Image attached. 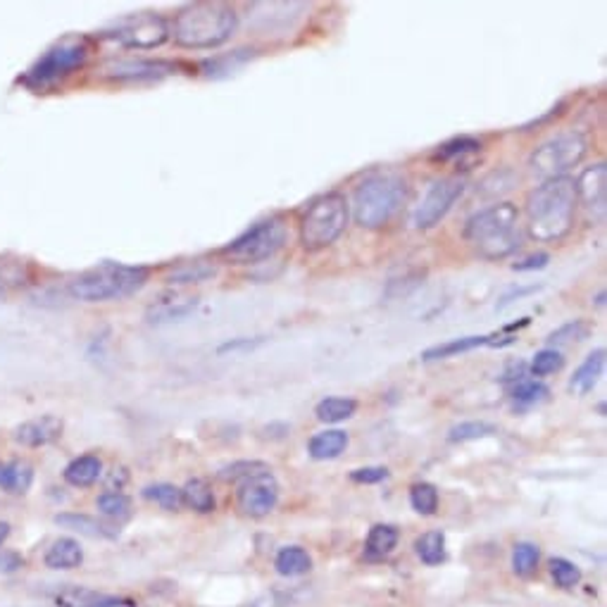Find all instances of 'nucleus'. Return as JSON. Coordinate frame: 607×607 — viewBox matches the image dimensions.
Wrapping results in <instances>:
<instances>
[{
	"label": "nucleus",
	"instance_id": "nucleus-1",
	"mask_svg": "<svg viewBox=\"0 0 607 607\" xmlns=\"http://www.w3.org/2000/svg\"><path fill=\"white\" fill-rule=\"evenodd\" d=\"M577 215L574 179L543 182L526 196V234L538 244H558L572 231Z\"/></svg>",
	"mask_w": 607,
	"mask_h": 607
},
{
	"label": "nucleus",
	"instance_id": "nucleus-2",
	"mask_svg": "<svg viewBox=\"0 0 607 607\" xmlns=\"http://www.w3.org/2000/svg\"><path fill=\"white\" fill-rule=\"evenodd\" d=\"M238 14L224 3H193L182 7L169 24V36L182 48H217L234 36Z\"/></svg>",
	"mask_w": 607,
	"mask_h": 607
},
{
	"label": "nucleus",
	"instance_id": "nucleus-3",
	"mask_svg": "<svg viewBox=\"0 0 607 607\" xmlns=\"http://www.w3.org/2000/svg\"><path fill=\"white\" fill-rule=\"evenodd\" d=\"M465 238L483 260H503L522 245L519 209L515 202H496L479 209L465 224Z\"/></svg>",
	"mask_w": 607,
	"mask_h": 607
},
{
	"label": "nucleus",
	"instance_id": "nucleus-4",
	"mask_svg": "<svg viewBox=\"0 0 607 607\" xmlns=\"http://www.w3.org/2000/svg\"><path fill=\"white\" fill-rule=\"evenodd\" d=\"M407 179L396 169H377L355 186L353 215L363 229H381L407 201Z\"/></svg>",
	"mask_w": 607,
	"mask_h": 607
},
{
	"label": "nucleus",
	"instance_id": "nucleus-5",
	"mask_svg": "<svg viewBox=\"0 0 607 607\" xmlns=\"http://www.w3.org/2000/svg\"><path fill=\"white\" fill-rule=\"evenodd\" d=\"M150 279L148 267L119 265V262H103V265L86 269L67 284V294L81 303H110L129 298L146 286Z\"/></svg>",
	"mask_w": 607,
	"mask_h": 607
},
{
	"label": "nucleus",
	"instance_id": "nucleus-6",
	"mask_svg": "<svg viewBox=\"0 0 607 607\" xmlns=\"http://www.w3.org/2000/svg\"><path fill=\"white\" fill-rule=\"evenodd\" d=\"M350 205L343 193L331 191L324 196L314 198L305 208L298 224V238L305 251H324L343 236L348 227Z\"/></svg>",
	"mask_w": 607,
	"mask_h": 607
},
{
	"label": "nucleus",
	"instance_id": "nucleus-7",
	"mask_svg": "<svg viewBox=\"0 0 607 607\" xmlns=\"http://www.w3.org/2000/svg\"><path fill=\"white\" fill-rule=\"evenodd\" d=\"M288 241V222L281 215L260 219L217 251L227 265H258L274 258Z\"/></svg>",
	"mask_w": 607,
	"mask_h": 607
},
{
	"label": "nucleus",
	"instance_id": "nucleus-8",
	"mask_svg": "<svg viewBox=\"0 0 607 607\" xmlns=\"http://www.w3.org/2000/svg\"><path fill=\"white\" fill-rule=\"evenodd\" d=\"M91 56V46L84 36H67L63 41H57L56 46H50L38 60H36L29 72L24 74V84L31 89H48L56 86L57 81H63L64 77H70L72 72L81 70Z\"/></svg>",
	"mask_w": 607,
	"mask_h": 607
},
{
	"label": "nucleus",
	"instance_id": "nucleus-9",
	"mask_svg": "<svg viewBox=\"0 0 607 607\" xmlns=\"http://www.w3.org/2000/svg\"><path fill=\"white\" fill-rule=\"evenodd\" d=\"M588 153V141L581 132H562L558 136H552L545 143L531 153L529 167L534 169V175L551 182V179H560L565 176L572 167H577Z\"/></svg>",
	"mask_w": 607,
	"mask_h": 607
},
{
	"label": "nucleus",
	"instance_id": "nucleus-10",
	"mask_svg": "<svg viewBox=\"0 0 607 607\" xmlns=\"http://www.w3.org/2000/svg\"><path fill=\"white\" fill-rule=\"evenodd\" d=\"M103 38L117 41L124 48L136 50H150L160 48L162 43L169 38V24L165 17L153 13H141L122 17L112 24L110 29H105Z\"/></svg>",
	"mask_w": 607,
	"mask_h": 607
},
{
	"label": "nucleus",
	"instance_id": "nucleus-11",
	"mask_svg": "<svg viewBox=\"0 0 607 607\" xmlns=\"http://www.w3.org/2000/svg\"><path fill=\"white\" fill-rule=\"evenodd\" d=\"M465 189H467L465 176H443L439 182H433L426 191V196L417 205V209H415L412 224L422 231L436 227L453 209L455 202L460 201Z\"/></svg>",
	"mask_w": 607,
	"mask_h": 607
},
{
	"label": "nucleus",
	"instance_id": "nucleus-12",
	"mask_svg": "<svg viewBox=\"0 0 607 607\" xmlns=\"http://www.w3.org/2000/svg\"><path fill=\"white\" fill-rule=\"evenodd\" d=\"M279 503V482L269 469L255 472V474L245 476L244 482H238L236 491V505L241 515L260 519L267 517Z\"/></svg>",
	"mask_w": 607,
	"mask_h": 607
},
{
	"label": "nucleus",
	"instance_id": "nucleus-13",
	"mask_svg": "<svg viewBox=\"0 0 607 607\" xmlns=\"http://www.w3.org/2000/svg\"><path fill=\"white\" fill-rule=\"evenodd\" d=\"M607 167L605 162H598L594 167H586L574 182L577 205L586 209V217L594 224L605 222L607 205Z\"/></svg>",
	"mask_w": 607,
	"mask_h": 607
},
{
	"label": "nucleus",
	"instance_id": "nucleus-14",
	"mask_svg": "<svg viewBox=\"0 0 607 607\" xmlns=\"http://www.w3.org/2000/svg\"><path fill=\"white\" fill-rule=\"evenodd\" d=\"M175 72V64L162 60H112L100 67V77L115 81H150Z\"/></svg>",
	"mask_w": 607,
	"mask_h": 607
},
{
	"label": "nucleus",
	"instance_id": "nucleus-15",
	"mask_svg": "<svg viewBox=\"0 0 607 607\" xmlns=\"http://www.w3.org/2000/svg\"><path fill=\"white\" fill-rule=\"evenodd\" d=\"M64 422L56 415H41V417L27 419L14 429V440L27 448H43L63 436Z\"/></svg>",
	"mask_w": 607,
	"mask_h": 607
},
{
	"label": "nucleus",
	"instance_id": "nucleus-16",
	"mask_svg": "<svg viewBox=\"0 0 607 607\" xmlns=\"http://www.w3.org/2000/svg\"><path fill=\"white\" fill-rule=\"evenodd\" d=\"M57 607H133L122 595H110L84 586H60L53 594Z\"/></svg>",
	"mask_w": 607,
	"mask_h": 607
},
{
	"label": "nucleus",
	"instance_id": "nucleus-17",
	"mask_svg": "<svg viewBox=\"0 0 607 607\" xmlns=\"http://www.w3.org/2000/svg\"><path fill=\"white\" fill-rule=\"evenodd\" d=\"M217 274V265L205 258L184 260L167 272L165 281L169 286H189V284H201V281L212 279Z\"/></svg>",
	"mask_w": 607,
	"mask_h": 607
},
{
	"label": "nucleus",
	"instance_id": "nucleus-18",
	"mask_svg": "<svg viewBox=\"0 0 607 607\" xmlns=\"http://www.w3.org/2000/svg\"><path fill=\"white\" fill-rule=\"evenodd\" d=\"M498 336H462V338H453V341L439 343L433 348H426L422 353L424 363H436V360H448V357L462 355L469 350L482 348V346H496Z\"/></svg>",
	"mask_w": 607,
	"mask_h": 607
},
{
	"label": "nucleus",
	"instance_id": "nucleus-19",
	"mask_svg": "<svg viewBox=\"0 0 607 607\" xmlns=\"http://www.w3.org/2000/svg\"><path fill=\"white\" fill-rule=\"evenodd\" d=\"M603 370H605V348H598L579 364V370L574 372L572 381H569V391L577 393V396L591 393L595 384H598V379L603 377Z\"/></svg>",
	"mask_w": 607,
	"mask_h": 607
},
{
	"label": "nucleus",
	"instance_id": "nucleus-20",
	"mask_svg": "<svg viewBox=\"0 0 607 607\" xmlns=\"http://www.w3.org/2000/svg\"><path fill=\"white\" fill-rule=\"evenodd\" d=\"M56 524L64 526V529L77 531L81 536L89 538H117L119 529H115L112 524H105L91 515H77V512H63L56 517Z\"/></svg>",
	"mask_w": 607,
	"mask_h": 607
},
{
	"label": "nucleus",
	"instance_id": "nucleus-21",
	"mask_svg": "<svg viewBox=\"0 0 607 607\" xmlns=\"http://www.w3.org/2000/svg\"><path fill=\"white\" fill-rule=\"evenodd\" d=\"M43 562H46L48 569H57V572L77 569L84 562V551H81V545L74 538H57L56 543L48 548V552H46Z\"/></svg>",
	"mask_w": 607,
	"mask_h": 607
},
{
	"label": "nucleus",
	"instance_id": "nucleus-22",
	"mask_svg": "<svg viewBox=\"0 0 607 607\" xmlns=\"http://www.w3.org/2000/svg\"><path fill=\"white\" fill-rule=\"evenodd\" d=\"M63 476L64 482L74 486V489H86V486H93L103 476V462H100L98 455H81V457H74L64 467Z\"/></svg>",
	"mask_w": 607,
	"mask_h": 607
},
{
	"label": "nucleus",
	"instance_id": "nucleus-23",
	"mask_svg": "<svg viewBox=\"0 0 607 607\" xmlns=\"http://www.w3.org/2000/svg\"><path fill=\"white\" fill-rule=\"evenodd\" d=\"M346 448H348V433L341 429H327L310 439L307 453L312 460H336L338 455L346 453Z\"/></svg>",
	"mask_w": 607,
	"mask_h": 607
},
{
	"label": "nucleus",
	"instance_id": "nucleus-24",
	"mask_svg": "<svg viewBox=\"0 0 607 607\" xmlns=\"http://www.w3.org/2000/svg\"><path fill=\"white\" fill-rule=\"evenodd\" d=\"M400 541V531L393 524H374L364 541V555L370 560H381L396 551Z\"/></svg>",
	"mask_w": 607,
	"mask_h": 607
},
{
	"label": "nucleus",
	"instance_id": "nucleus-25",
	"mask_svg": "<svg viewBox=\"0 0 607 607\" xmlns=\"http://www.w3.org/2000/svg\"><path fill=\"white\" fill-rule=\"evenodd\" d=\"M34 483V467L24 460H13L0 469V489L13 496L27 493Z\"/></svg>",
	"mask_w": 607,
	"mask_h": 607
},
{
	"label": "nucleus",
	"instance_id": "nucleus-26",
	"mask_svg": "<svg viewBox=\"0 0 607 607\" xmlns=\"http://www.w3.org/2000/svg\"><path fill=\"white\" fill-rule=\"evenodd\" d=\"M255 57H258V50L238 48L231 50V53H224V56L209 57V60H205V63L201 64V70L205 77H224V74L236 72L238 67H244L245 63H251Z\"/></svg>",
	"mask_w": 607,
	"mask_h": 607
},
{
	"label": "nucleus",
	"instance_id": "nucleus-27",
	"mask_svg": "<svg viewBox=\"0 0 607 607\" xmlns=\"http://www.w3.org/2000/svg\"><path fill=\"white\" fill-rule=\"evenodd\" d=\"M509 398H512V405L517 410H529V407H536V405L551 398V389L536 379H519L509 389Z\"/></svg>",
	"mask_w": 607,
	"mask_h": 607
},
{
	"label": "nucleus",
	"instance_id": "nucleus-28",
	"mask_svg": "<svg viewBox=\"0 0 607 607\" xmlns=\"http://www.w3.org/2000/svg\"><path fill=\"white\" fill-rule=\"evenodd\" d=\"M274 567L281 577H303L312 569V558L307 555L305 548L301 545H286L277 552Z\"/></svg>",
	"mask_w": 607,
	"mask_h": 607
},
{
	"label": "nucleus",
	"instance_id": "nucleus-29",
	"mask_svg": "<svg viewBox=\"0 0 607 607\" xmlns=\"http://www.w3.org/2000/svg\"><path fill=\"white\" fill-rule=\"evenodd\" d=\"M357 400L343 398V396H329V398L320 400L314 407V417L320 419L321 424H338L346 422L355 415Z\"/></svg>",
	"mask_w": 607,
	"mask_h": 607
},
{
	"label": "nucleus",
	"instance_id": "nucleus-30",
	"mask_svg": "<svg viewBox=\"0 0 607 607\" xmlns=\"http://www.w3.org/2000/svg\"><path fill=\"white\" fill-rule=\"evenodd\" d=\"M198 301L196 298H162V301L155 303L150 310H148V321L153 324H162V321L182 320L186 314H191L196 310Z\"/></svg>",
	"mask_w": 607,
	"mask_h": 607
},
{
	"label": "nucleus",
	"instance_id": "nucleus-31",
	"mask_svg": "<svg viewBox=\"0 0 607 607\" xmlns=\"http://www.w3.org/2000/svg\"><path fill=\"white\" fill-rule=\"evenodd\" d=\"M594 331V324L586 320H572L558 327L552 334H548L545 343H548V348H562V346H574V343L586 341L588 336Z\"/></svg>",
	"mask_w": 607,
	"mask_h": 607
},
{
	"label": "nucleus",
	"instance_id": "nucleus-32",
	"mask_svg": "<svg viewBox=\"0 0 607 607\" xmlns=\"http://www.w3.org/2000/svg\"><path fill=\"white\" fill-rule=\"evenodd\" d=\"M415 552L424 565H440L446 560V534L443 531H426L415 541Z\"/></svg>",
	"mask_w": 607,
	"mask_h": 607
},
{
	"label": "nucleus",
	"instance_id": "nucleus-33",
	"mask_svg": "<svg viewBox=\"0 0 607 607\" xmlns=\"http://www.w3.org/2000/svg\"><path fill=\"white\" fill-rule=\"evenodd\" d=\"M184 505H189L193 512H201V515H208L215 509V493H212V486H209L205 479H191L186 482V486L182 489Z\"/></svg>",
	"mask_w": 607,
	"mask_h": 607
},
{
	"label": "nucleus",
	"instance_id": "nucleus-34",
	"mask_svg": "<svg viewBox=\"0 0 607 607\" xmlns=\"http://www.w3.org/2000/svg\"><path fill=\"white\" fill-rule=\"evenodd\" d=\"M143 498L150 500V503L160 505L167 512H179L184 508L182 489H176L175 483H153V486H146L143 489Z\"/></svg>",
	"mask_w": 607,
	"mask_h": 607
},
{
	"label": "nucleus",
	"instance_id": "nucleus-35",
	"mask_svg": "<svg viewBox=\"0 0 607 607\" xmlns=\"http://www.w3.org/2000/svg\"><path fill=\"white\" fill-rule=\"evenodd\" d=\"M479 150H482V141L472 139V136H460V139L448 141V143L436 148L432 155V160L450 162V160H457V158H465V155L479 153Z\"/></svg>",
	"mask_w": 607,
	"mask_h": 607
},
{
	"label": "nucleus",
	"instance_id": "nucleus-36",
	"mask_svg": "<svg viewBox=\"0 0 607 607\" xmlns=\"http://www.w3.org/2000/svg\"><path fill=\"white\" fill-rule=\"evenodd\" d=\"M538 562H541V551H538V545L526 543V541L515 545V551H512V569H515L517 577H522V579L534 577L538 569Z\"/></svg>",
	"mask_w": 607,
	"mask_h": 607
},
{
	"label": "nucleus",
	"instance_id": "nucleus-37",
	"mask_svg": "<svg viewBox=\"0 0 607 607\" xmlns=\"http://www.w3.org/2000/svg\"><path fill=\"white\" fill-rule=\"evenodd\" d=\"M27 281V265L20 260H0V298H5Z\"/></svg>",
	"mask_w": 607,
	"mask_h": 607
},
{
	"label": "nucleus",
	"instance_id": "nucleus-38",
	"mask_svg": "<svg viewBox=\"0 0 607 607\" xmlns=\"http://www.w3.org/2000/svg\"><path fill=\"white\" fill-rule=\"evenodd\" d=\"M96 508L107 519H126L132 515V498L124 496L122 491H107V493L98 496Z\"/></svg>",
	"mask_w": 607,
	"mask_h": 607
},
{
	"label": "nucleus",
	"instance_id": "nucleus-39",
	"mask_svg": "<svg viewBox=\"0 0 607 607\" xmlns=\"http://www.w3.org/2000/svg\"><path fill=\"white\" fill-rule=\"evenodd\" d=\"M410 505L415 512L424 517L436 515V509H439V489L433 486V483H415L410 489Z\"/></svg>",
	"mask_w": 607,
	"mask_h": 607
},
{
	"label": "nucleus",
	"instance_id": "nucleus-40",
	"mask_svg": "<svg viewBox=\"0 0 607 607\" xmlns=\"http://www.w3.org/2000/svg\"><path fill=\"white\" fill-rule=\"evenodd\" d=\"M565 367V355L555 348H543L538 350L534 360L529 364V372L534 377H548V374H555Z\"/></svg>",
	"mask_w": 607,
	"mask_h": 607
},
{
	"label": "nucleus",
	"instance_id": "nucleus-41",
	"mask_svg": "<svg viewBox=\"0 0 607 607\" xmlns=\"http://www.w3.org/2000/svg\"><path fill=\"white\" fill-rule=\"evenodd\" d=\"M491 433H496V426L489 424V422H460L448 432V440L450 443H467V440L483 439Z\"/></svg>",
	"mask_w": 607,
	"mask_h": 607
},
{
	"label": "nucleus",
	"instance_id": "nucleus-42",
	"mask_svg": "<svg viewBox=\"0 0 607 607\" xmlns=\"http://www.w3.org/2000/svg\"><path fill=\"white\" fill-rule=\"evenodd\" d=\"M548 567H551L552 581H555L560 588H574L581 581V569L574 565L572 560L552 558L551 562H548Z\"/></svg>",
	"mask_w": 607,
	"mask_h": 607
},
{
	"label": "nucleus",
	"instance_id": "nucleus-43",
	"mask_svg": "<svg viewBox=\"0 0 607 607\" xmlns=\"http://www.w3.org/2000/svg\"><path fill=\"white\" fill-rule=\"evenodd\" d=\"M262 469H269L265 465V462H258V460H241V462H234V465H229V467L219 469V479L222 482H244L245 476L255 474V472H262Z\"/></svg>",
	"mask_w": 607,
	"mask_h": 607
},
{
	"label": "nucleus",
	"instance_id": "nucleus-44",
	"mask_svg": "<svg viewBox=\"0 0 607 607\" xmlns=\"http://www.w3.org/2000/svg\"><path fill=\"white\" fill-rule=\"evenodd\" d=\"M389 476L386 467H360L350 472V482L355 483H379Z\"/></svg>",
	"mask_w": 607,
	"mask_h": 607
},
{
	"label": "nucleus",
	"instance_id": "nucleus-45",
	"mask_svg": "<svg viewBox=\"0 0 607 607\" xmlns=\"http://www.w3.org/2000/svg\"><path fill=\"white\" fill-rule=\"evenodd\" d=\"M548 262H551V255H548V252H534L529 258L515 262L512 269H515V272H531V269H543Z\"/></svg>",
	"mask_w": 607,
	"mask_h": 607
},
{
	"label": "nucleus",
	"instance_id": "nucleus-46",
	"mask_svg": "<svg viewBox=\"0 0 607 607\" xmlns=\"http://www.w3.org/2000/svg\"><path fill=\"white\" fill-rule=\"evenodd\" d=\"M24 567V558L17 551H0V574H14Z\"/></svg>",
	"mask_w": 607,
	"mask_h": 607
},
{
	"label": "nucleus",
	"instance_id": "nucleus-47",
	"mask_svg": "<svg viewBox=\"0 0 607 607\" xmlns=\"http://www.w3.org/2000/svg\"><path fill=\"white\" fill-rule=\"evenodd\" d=\"M262 341H265V338H234V341L222 343V346L217 348V353L224 355V353H236V350H251L255 348V346H260Z\"/></svg>",
	"mask_w": 607,
	"mask_h": 607
},
{
	"label": "nucleus",
	"instance_id": "nucleus-48",
	"mask_svg": "<svg viewBox=\"0 0 607 607\" xmlns=\"http://www.w3.org/2000/svg\"><path fill=\"white\" fill-rule=\"evenodd\" d=\"M7 536H10V524H7V522H0V545L5 543Z\"/></svg>",
	"mask_w": 607,
	"mask_h": 607
},
{
	"label": "nucleus",
	"instance_id": "nucleus-49",
	"mask_svg": "<svg viewBox=\"0 0 607 607\" xmlns=\"http://www.w3.org/2000/svg\"><path fill=\"white\" fill-rule=\"evenodd\" d=\"M0 469H3V465H0Z\"/></svg>",
	"mask_w": 607,
	"mask_h": 607
}]
</instances>
